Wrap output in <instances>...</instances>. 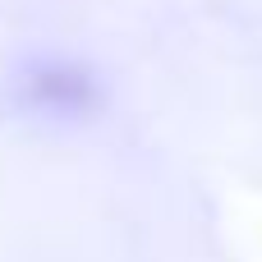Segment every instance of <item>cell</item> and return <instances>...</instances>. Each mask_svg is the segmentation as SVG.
<instances>
[{
    "label": "cell",
    "instance_id": "obj_1",
    "mask_svg": "<svg viewBox=\"0 0 262 262\" xmlns=\"http://www.w3.org/2000/svg\"><path fill=\"white\" fill-rule=\"evenodd\" d=\"M28 92H32V101L64 106V111H78V106L92 101V83H88V74H78V69H41Z\"/></svg>",
    "mask_w": 262,
    "mask_h": 262
}]
</instances>
